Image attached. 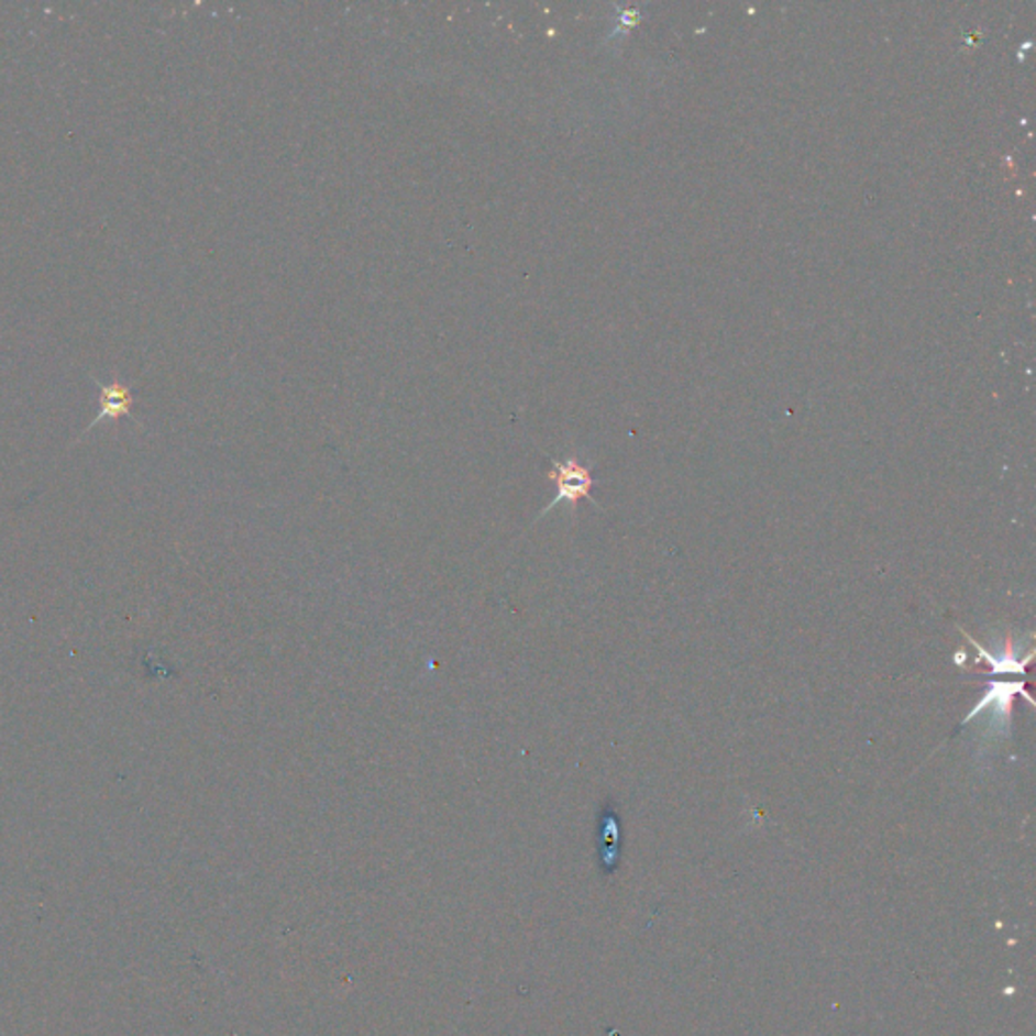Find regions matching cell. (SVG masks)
<instances>
[{
  "instance_id": "obj_3",
  "label": "cell",
  "mask_w": 1036,
  "mask_h": 1036,
  "mask_svg": "<svg viewBox=\"0 0 1036 1036\" xmlns=\"http://www.w3.org/2000/svg\"><path fill=\"white\" fill-rule=\"evenodd\" d=\"M958 630L963 633V638L968 640V644L976 648L978 657H976V664H987L990 669V674H1024L1026 672V666L1033 662V657H1035V648H1031L1024 657H1016L1014 652V646H1012V636L1006 633L1004 638V644L1000 648L999 652H990L984 646L980 644L976 638H972L970 633L966 632L961 626H958Z\"/></svg>"
},
{
  "instance_id": "obj_4",
  "label": "cell",
  "mask_w": 1036,
  "mask_h": 1036,
  "mask_svg": "<svg viewBox=\"0 0 1036 1036\" xmlns=\"http://www.w3.org/2000/svg\"><path fill=\"white\" fill-rule=\"evenodd\" d=\"M96 387L100 389V414L93 418V421L89 423L88 428L84 430L81 436H86L88 431L93 430L98 423L106 421V419H112V421H118L122 418H132V404H134V397H132V392L128 387L126 383L122 381H110V383H101V381L91 377Z\"/></svg>"
},
{
  "instance_id": "obj_1",
  "label": "cell",
  "mask_w": 1036,
  "mask_h": 1036,
  "mask_svg": "<svg viewBox=\"0 0 1036 1036\" xmlns=\"http://www.w3.org/2000/svg\"><path fill=\"white\" fill-rule=\"evenodd\" d=\"M1018 695L1024 696L1031 707H1036L1033 696L1028 693V684L1026 683L988 684L987 693L978 701V705L972 707V710L966 715V719L961 720L960 727H966V725L972 723V719H976L978 715H982L984 710H988V713H990V731H996L1000 737H1011L1014 698Z\"/></svg>"
},
{
  "instance_id": "obj_5",
  "label": "cell",
  "mask_w": 1036,
  "mask_h": 1036,
  "mask_svg": "<svg viewBox=\"0 0 1036 1036\" xmlns=\"http://www.w3.org/2000/svg\"><path fill=\"white\" fill-rule=\"evenodd\" d=\"M963 660H966V654H963V652H960V654H958V658H954V662H958V664H961Z\"/></svg>"
},
{
  "instance_id": "obj_2",
  "label": "cell",
  "mask_w": 1036,
  "mask_h": 1036,
  "mask_svg": "<svg viewBox=\"0 0 1036 1036\" xmlns=\"http://www.w3.org/2000/svg\"><path fill=\"white\" fill-rule=\"evenodd\" d=\"M549 481L555 484V498L547 505L539 518L549 515L555 506L563 505V503H567L569 506L575 508L580 505V500H592L595 506H599L592 498V488L595 484L594 478H592V470L583 466L577 458H567L565 462L553 460V469L549 472Z\"/></svg>"
}]
</instances>
